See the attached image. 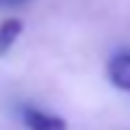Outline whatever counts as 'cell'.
<instances>
[{"label":"cell","mask_w":130,"mask_h":130,"mask_svg":"<svg viewBox=\"0 0 130 130\" xmlns=\"http://www.w3.org/2000/svg\"><path fill=\"white\" fill-rule=\"evenodd\" d=\"M22 122L28 130H67V122L55 113L39 111V108H25L22 111Z\"/></svg>","instance_id":"obj_1"},{"label":"cell","mask_w":130,"mask_h":130,"mask_svg":"<svg viewBox=\"0 0 130 130\" xmlns=\"http://www.w3.org/2000/svg\"><path fill=\"white\" fill-rule=\"evenodd\" d=\"M108 78L116 89L122 91H130V53H119L111 58L108 64Z\"/></svg>","instance_id":"obj_2"},{"label":"cell","mask_w":130,"mask_h":130,"mask_svg":"<svg viewBox=\"0 0 130 130\" xmlns=\"http://www.w3.org/2000/svg\"><path fill=\"white\" fill-rule=\"evenodd\" d=\"M20 36H22V20L8 17V20H3V22H0V58L11 53V47L17 44V39H20Z\"/></svg>","instance_id":"obj_3"},{"label":"cell","mask_w":130,"mask_h":130,"mask_svg":"<svg viewBox=\"0 0 130 130\" xmlns=\"http://www.w3.org/2000/svg\"><path fill=\"white\" fill-rule=\"evenodd\" d=\"M20 3H25V0H0V6H20Z\"/></svg>","instance_id":"obj_4"}]
</instances>
